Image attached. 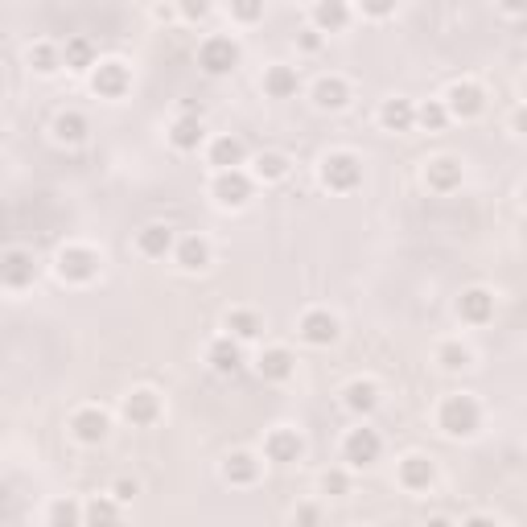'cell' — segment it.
Instances as JSON below:
<instances>
[{"label":"cell","instance_id":"1","mask_svg":"<svg viewBox=\"0 0 527 527\" xmlns=\"http://www.w3.org/2000/svg\"><path fill=\"white\" fill-rule=\"evenodd\" d=\"M437 425L445 437H474L482 429V404L466 392H453L437 408Z\"/></svg>","mask_w":527,"mask_h":527},{"label":"cell","instance_id":"2","mask_svg":"<svg viewBox=\"0 0 527 527\" xmlns=\"http://www.w3.org/2000/svg\"><path fill=\"white\" fill-rule=\"evenodd\" d=\"M239 62H243V46L231 38V33H210V38L198 46V66L210 79H227Z\"/></svg>","mask_w":527,"mask_h":527},{"label":"cell","instance_id":"3","mask_svg":"<svg viewBox=\"0 0 527 527\" xmlns=\"http://www.w3.org/2000/svg\"><path fill=\"white\" fill-rule=\"evenodd\" d=\"M318 178H322V186L330 194H350V190L363 186V161L355 153H346V149L326 153L322 165H318Z\"/></svg>","mask_w":527,"mask_h":527},{"label":"cell","instance_id":"4","mask_svg":"<svg viewBox=\"0 0 527 527\" xmlns=\"http://www.w3.org/2000/svg\"><path fill=\"white\" fill-rule=\"evenodd\" d=\"M99 268H103V256L95 248H87V243H70V248H62L54 260V272L66 280V285H91L99 276Z\"/></svg>","mask_w":527,"mask_h":527},{"label":"cell","instance_id":"5","mask_svg":"<svg viewBox=\"0 0 527 527\" xmlns=\"http://www.w3.org/2000/svg\"><path fill=\"white\" fill-rule=\"evenodd\" d=\"M379 458H383V437H379V429L359 425V429H350L342 437V462L350 470H371Z\"/></svg>","mask_w":527,"mask_h":527},{"label":"cell","instance_id":"6","mask_svg":"<svg viewBox=\"0 0 527 527\" xmlns=\"http://www.w3.org/2000/svg\"><path fill=\"white\" fill-rule=\"evenodd\" d=\"M256 194V182L248 169H227V173H215L210 178V198H215L223 210H243Z\"/></svg>","mask_w":527,"mask_h":527},{"label":"cell","instance_id":"7","mask_svg":"<svg viewBox=\"0 0 527 527\" xmlns=\"http://www.w3.org/2000/svg\"><path fill=\"white\" fill-rule=\"evenodd\" d=\"M91 91L99 99H124L132 91V66L120 62V58L95 62V70H91Z\"/></svg>","mask_w":527,"mask_h":527},{"label":"cell","instance_id":"8","mask_svg":"<svg viewBox=\"0 0 527 527\" xmlns=\"http://www.w3.org/2000/svg\"><path fill=\"white\" fill-rule=\"evenodd\" d=\"M33 280H38V260H33V252H25V248L0 252V289L25 293Z\"/></svg>","mask_w":527,"mask_h":527},{"label":"cell","instance_id":"9","mask_svg":"<svg viewBox=\"0 0 527 527\" xmlns=\"http://www.w3.org/2000/svg\"><path fill=\"white\" fill-rule=\"evenodd\" d=\"M445 112H449V120H478L482 112H486V91L478 87V83H470V79H462V83H453L449 91H445Z\"/></svg>","mask_w":527,"mask_h":527},{"label":"cell","instance_id":"10","mask_svg":"<svg viewBox=\"0 0 527 527\" xmlns=\"http://www.w3.org/2000/svg\"><path fill=\"white\" fill-rule=\"evenodd\" d=\"M264 458H268L272 466H297V462L305 458V437H301L297 429H289V425L272 429V433L264 437Z\"/></svg>","mask_w":527,"mask_h":527},{"label":"cell","instance_id":"11","mask_svg":"<svg viewBox=\"0 0 527 527\" xmlns=\"http://www.w3.org/2000/svg\"><path fill=\"white\" fill-rule=\"evenodd\" d=\"M70 437H75L79 445H103L112 437V416L103 408H79L75 416H70Z\"/></svg>","mask_w":527,"mask_h":527},{"label":"cell","instance_id":"12","mask_svg":"<svg viewBox=\"0 0 527 527\" xmlns=\"http://www.w3.org/2000/svg\"><path fill=\"white\" fill-rule=\"evenodd\" d=\"M297 334L309 346H334L338 334H342V326H338V318H334L330 309H305L301 322H297Z\"/></svg>","mask_w":527,"mask_h":527},{"label":"cell","instance_id":"13","mask_svg":"<svg viewBox=\"0 0 527 527\" xmlns=\"http://www.w3.org/2000/svg\"><path fill=\"white\" fill-rule=\"evenodd\" d=\"M120 416L128 420L132 429H149V425H157V420H161V396L153 388H136V392L124 396Z\"/></svg>","mask_w":527,"mask_h":527},{"label":"cell","instance_id":"14","mask_svg":"<svg viewBox=\"0 0 527 527\" xmlns=\"http://www.w3.org/2000/svg\"><path fill=\"white\" fill-rule=\"evenodd\" d=\"M173 248H178V231L169 223H149L136 231V252L145 260H165V256H173Z\"/></svg>","mask_w":527,"mask_h":527},{"label":"cell","instance_id":"15","mask_svg":"<svg viewBox=\"0 0 527 527\" xmlns=\"http://www.w3.org/2000/svg\"><path fill=\"white\" fill-rule=\"evenodd\" d=\"M206 363H210L215 375H239L243 367H248V355H243V342L223 334V338H215L206 346Z\"/></svg>","mask_w":527,"mask_h":527},{"label":"cell","instance_id":"16","mask_svg":"<svg viewBox=\"0 0 527 527\" xmlns=\"http://www.w3.org/2000/svg\"><path fill=\"white\" fill-rule=\"evenodd\" d=\"M462 182H466V169L458 157H433L425 165V186L433 194H453V190H462Z\"/></svg>","mask_w":527,"mask_h":527},{"label":"cell","instance_id":"17","mask_svg":"<svg viewBox=\"0 0 527 527\" xmlns=\"http://www.w3.org/2000/svg\"><path fill=\"white\" fill-rule=\"evenodd\" d=\"M379 128H383V132H396V136L416 132V103L404 99V95L383 99V103H379Z\"/></svg>","mask_w":527,"mask_h":527},{"label":"cell","instance_id":"18","mask_svg":"<svg viewBox=\"0 0 527 527\" xmlns=\"http://www.w3.org/2000/svg\"><path fill=\"white\" fill-rule=\"evenodd\" d=\"M256 371L264 383H289L297 375V359H293L289 346H268V350H260Z\"/></svg>","mask_w":527,"mask_h":527},{"label":"cell","instance_id":"19","mask_svg":"<svg viewBox=\"0 0 527 527\" xmlns=\"http://www.w3.org/2000/svg\"><path fill=\"white\" fill-rule=\"evenodd\" d=\"M206 161L215 165V173H227V169H243L248 165V145L239 136H215L206 145Z\"/></svg>","mask_w":527,"mask_h":527},{"label":"cell","instance_id":"20","mask_svg":"<svg viewBox=\"0 0 527 527\" xmlns=\"http://www.w3.org/2000/svg\"><path fill=\"white\" fill-rule=\"evenodd\" d=\"M458 318L466 322V326H486V322H495V293L490 289H466L462 297H458Z\"/></svg>","mask_w":527,"mask_h":527},{"label":"cell","instance_id":"21","mask_svg":"<svg viewBox=\"0 0 527 527\" xmlns=\"http://www.w3.org/2000/svg\"><path fill=\"white\" fill-rule=\"evenodd\" d=\"M396 478H400V486L404 490H429L433 482H437V462L433 458H425V453H408V458L400 462V470H396Z\"/></svg>","mask_w":527,"mask_h":527},{"label":"cell","instance_id":"22","mask_svg":"<svg viewBox=\"0 0 527 527\" xmlns=\"http://www.w3.org/2000/svg\"><path fill=\"white\" fill-rule=\"evenodd\" d=\"M165 136H169V145L178 153H198L206 145V124H202V116H178L169 124Z\"/></svg>","mask_w":527,"mask_h":527},{"label":"cell","instance_id":"23","mask_svg":"<svg viewBox=\"0 0 527 527\" xmlns=\"http://www.w3.org/2000/svg\"><path fill=\"white\" fill-rule=\"evenodd\" d=\"M260 458L256 453H248V449H235V453H227L223 458V482H231V486H256L260 482Z\"/></svg>","mask_w":527,"mask_h":527},{"label":"cell","instance_id":"24","mask_svg":"<svg viewBox=\"0 0 527 527\" xmlns=\"http://www.w3.org/2000/svg\"><path fill=\"white\" fill-rule=\"evenodd\" d=\"M342 404H346V412H355L359 420H367L383 404V396H379V388H375L371 379H350L346 388H342Z\"/></svg>","mask_w":527,"mask_h":527},{"label":"cell","instance_id":"25","mask_svg":"<svg viewBox=\"0 0 527 527\" xmlns=\"http://www.w3.org/2000/svg\"><path fill=\"white\" fill-rule=\"evenodd\" d=\"M313 25L309 29H318V33H342L350 25V17H355V9L346 5V0H318V5L309 9Z\"/></svg>","mask_w":527,"mask_h":527},{"label":"cell","instance_id":"26","mask_svg":"<svg viewBox=\"0 0 527 527\" xmlns=\"http://www.w3.org/2000/svg\"><path fill=\"white\" fill-rule=\"evenodd\" d=\"M297 91H301V75H297L293 66L276 62V66L264 70V95H268V99L285 103V99H297Z\"/></svg>","mask_w":527,"mask_h":527},{"label":"cell","instance_id":"27","mask_svg":"<svg viewBox=\"0 0 527 527\" xmlns=\"http://www.w3.org/2000/svg\"><path fill=\"white\" fill-rule=\"evenodd\" d=\"M223 330H227V338H235V342H256L260 334H264V318L256 309H227V318H223Z\"/></svg>","mask_w":527,"mask_h":527},{"label":"cell","instance_id":"28","mask_svg":"<svg viewBox=\"0 0 527 527\" xmlns=\"http://www.w3.org/2000/svg\"><path fill=\"white\" fill-rule=\"evenodd\" d=\"M95 42L87 38V33H75V38H66V46H62V66L66 70H75V75H91L95 70Z\"/></svg>","mask_w":527,"mask_h":527},{"label":"cell","instance_id":"29","mask_svg":"<svg viewBox=\"0 0 527 527\" xmlns=\"http://www.w3.org/2000/svg\"><path fill=\"white\" fill-rule=\"evenodd\" d=\"M173 260H178L182 272H206L210 268V243L202 235H182L178 248H173Z\"/></svg>","mask_w":527,"mask_h":527},{"label":"cell","instance_id":"30","mask_svg":"<svg viewBox=\"0 0 527 527\" xmlns=\"http://www.w3.org/2000/svg\"><path fill=\"white\" fill-rule=\"evenodd\" d=\"M313 103H318L322 112H342L350 103V83L338 79V75H322L318 83H313Z\"/></svg>","mask_w":527,"mask_h":527},{"label":"cell","instance_id":"31","mask_svg":"<svg viewBox=\"0 0 527 527\" xmlns=\"http://www.w3.org/2000/svg\"><path fill=\"white\" fill-rule=\"evenodd\" d=\"M87 136H91V120H87L83 112L70 108V112H58V116H54V140H58V145H70V149H75V145H83Z\"/></svg>","mask_w":527,"mask_h":527},{"label":"cell","instance_id":"32","mask_svg":"<svg viewBox=\"0 0 527 527\" xmlns=\"http://www.w3.org/2000/svg\"><path fill=\"white\" fill-rule=\"evenodd\" d=\"M120 503L108 495H95L91 503H83V527H120Z\"/></svg>","mask_w":527,"mask_h":527},{"label":"cell","instance_id":"33","mask_svg":"<svg viewBox=\"0 0 527 527\" xmlns=\"http://www.w3.org/2000/svg\"><path fill=\"white\" fill-rule=\"evenodd\" d=\"M289 169H293V161H289L285 153L268 149V153H260L256 165H252V182H285Z\"/></svg>","mask_w":527,"mask_h":527},{"label":"cell","instance_id":"34","mask_svg":"<svg viewBox=\"0 0 527 527\" xmlns=\"http://www.w3.org/2000/svg\"><path fill=\"white\" fill-rule=\"evenodd\" d=\"M29 66H33V75H42V79L58 75V70H62V46H54V42L29 46Z\"/></svg>","mask_w":527,"mask_h":527},{"label":"cell","instance_id":"35","mask_svg":"<svg viewBox=\"0 0 527 527\" xmlns=\"http://www.w3.org/2000/svg\"><path fill=\"white\" fill-rule=\"evenodd\" d=\"M46 527H83V503L75 499H54L50 511H46Z\"/></svg>","mask_w":527,"mask_h":527},{"label":"cell","instance_id":"36","mask_svg":"<svg viewBox=\"0 0 527 527\" xmlns=\"http://www.w3.org/2000/svg\"><path fill=\"white\" fill-rule=\"evenodd\" d=\"M416 128H425V132H445V128H449V112H445V103H441V99H425V103H416Z\"/></svg>","mask_w":527,"mask_h":527},{"label":"cell","instance_id":"37","mask_svg":"<svg viewBox=\"0 0 527 527\" xmlns=\"http://www.w3.org/2000/svg\"><path fill=\"white\" fill-rule=\"evenodd\" d=\"M437 363H441L445 371H466V367H470V350H466L462 342H441V346H437Z\"/></svg>","mask_w":527,"mask_h":527},{"label":"cell","instance_id":"38","mask_svg":"<svg viewBox=\"0 0 527 527\" xmlns=\"http://www.w3.org/2000/svg\"><path fill=\"white\" fill-rule=\"evenodd\" d=\"M322 490H326L330 499H342V495H350V478L342 470H326L322 474Z\"/></svg>","mask_w":527,"mask_h":527},{"label":"cell","instance_id":"39","mask_svg":"<svg viewBox=\"0 0 527 527\" xmlns=\"http://www.w3.org/2000/svg\"><path fill=\"white\" fill-rule=\"evenodd\" d=\"M293 523H297V527H322V507H318V503H301V507L293 511Z\"/></svg>","mask_w":527,"mask_h":527},{"label":"cell","instance_id":"40","mask_svg":"<svg viewBox=\"0 0 527 527\" xmlns=\"http://www.w3.org/2000/svg\"><path fill=\"white\" fill-rule=\"evenodd\" d=\"M140 495V482L136 478H116V486H112V499L116 503H132Z\"/></svg>","mask_w":527,"mask_h":527},{"label":"cell","instance_id":"41","mask_svg":"<svg viewBox=\"0 0 527 527\" xmlns=\"http://www.w3.org/2000/svg\"><path fill=\"white\" fill-rule=\"evenodd\" d=\"M297 46H301L305 54H318V50H322V33H318V29H301V33H297Z\"/></svg>","mask_w":527,"mask_h":527},{"label":"cell","instance_id":"42","mask_svg":"<svg viewBox=\"0 0 527 527\" xmlns=\"http://www.w3.org/2000/svg\"><path fill=\"white\" fill-rule=\"evenodd\" d=\"M231 17L252 25V21H260V17H264V5H231Z\"/></svg>","mask_w":527,"mask_h":527},{"label":"cell","instance_id":"43","mask_svg":"<svg viewBox=\"0 0 527 527\" xmlns=\"http://www.w3.org/2000/svg\"><path fill=\"white\" fill-rule=\"evenodd\" d=\"M182 17H186V21H206V17H210V5H206V0H198V5H194V0H186V5H182Z\"/></svg>","mask_w":527,"mask_h":527},{"label":"cell","instance_id":"44","mask_svg":"<svg viewBox=\"0 0 527 527\" xmlns=\"http://www.w3.org/2000/svg\"><path fill=\"white\" fill-rule=\"evenodd\" d=\"M458 527H499V519H490V515H470V519H462Z\"/></svg>","mask_w":527,"mask_h":527},{"label":"cell","instance_id":"45","mask_svg":"<svg viewBox=\"0 0 527 527\" xmlns=\"http://www.w3.org/2000/svg\"><path fill=\"white\" fill-rule=\"evenodd\" d=\"M363 13H367V17H392L396 5H363Z\"/></svg>","mask_w":527,"mask_h":527},{"label":"cell","instance_id":"46","mask_svg":"<svg viewBox=\"0 0 527 527\" xmlns=\"http://www.w3.org/2000/svg\"><path fill=\"white\" fill-rule=\"evenodd\" d=\"M425 527H458V523H453V519H445V515H433Z\"/></svg>","mask_w":527,"mask_h":527},{"label":"cell","instance_id":"47","mask_svg":"<svg viewBox=\"0 0 527 527\" xmlns=\"http://www.w3.org/2000/svg\"><path fill=\"white\" fill-rule=\"evenodd\" d=\"M153 17H157V21H169V17H173V9H165V5H157V9H153Z\"/></svg>","mask_w":527,"mask_h":527},{"label":"cell","instance_id":"48","mask_svg":"<svg viewBox=\"0 0 527 527\" xmlns=\"http://www.w3.org/2000/svg\"><path fill=\"white\" fill-rule=\"evenodd\" d=\"M0 145H5V128H0Z\"/></svg>","mask_w":527,"mask_h":527}]
</instances>
